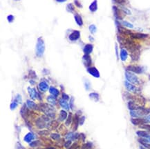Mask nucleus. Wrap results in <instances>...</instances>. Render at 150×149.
I'll return each instance as SVG.
<instances>
[{
    "label": "nucleus",
    "instance_id": "nucleus-14",
    "mask_svg": "<svg viewBox=\"0 0 150 149\" xmlns=\"http://www.w3.org/2000/svg\"><path fill=\"white\" fill-rule=\"evenodd\" d=\"M74 18H75V21L76 22V24L79 26H82L83 25V21H82V19L81 17V16L77 14V13H75L74 15Z\"/></svg>",
    "mask_w": 150,
    "mask_h": 149
},
{
    "label": "nucleus",
    "instance_id": "nucleus-55",
    "mask_svg": "<svg viewBox=\"0 0 150 149\" xmlns=\"http://www.w3.org/2000/svg\"><path fill=\"white\" fill-rule=\"evenodd\" d=\"M47 149H55L54 148H48Z\"/></svg>",
    "mask_w": 150,
    "mask_h": 149
},
{
    "label": "nucleus",
    "instance_id": "nucleus-24",
    "mask_svg": "<svg viewBox=\"0 0 150 149\" xmlns=\"http://www.w3.org/2000/svg\"><path fill=\"white\" fill-rule=\"evenodd\" d=\"M36 124H37V126L39 127V128H44V126H45V122H44V121L43 120L42 118H40V119H37Z\"/></svg>",
    "mask_w": 150,
    "mask_h": 149
},
{
    "label": "nucleus",
    "instance_id": "nucleus-12",
    "mask_svg": "<svg viewBox=\"0 0 150 149\" xmlns=\"http://www.w3.org/2000/svg\"><path fill=\"white\" fill-rule=\"evenodd\" d=\"M120 59L122 61L125 62L127 60V57H128V53H127V51L124 49V48H122L120 50Z\"/></svg>",
    "mask_w": 150,
    "mask_h": 149
},
{
    "label": "nucleus",
    "instance_id": "nucleus-34",
    "mask_svg": "<svg viewBox=\"0 0 150 149\" xmlns=\"http://www.w3.org/2000/svg\"><path fill=\"white\" fill-rule=\"evenodd\" d=\"M40 142L39 141H32L30 143V146L31 147H37L40 145Z\"/></svg>",
    "mask_w": 150,
    "mask_h": 149
},
{
    "label": "nucleus",
    "instance_id": "nucleus-30",
    "mask_svg": "<svg viewBox=\"0 0 150 149\" xmlns=\"http://www.w3.org/2000/svg\"><path fill=\"white\" fill-rule=\"evenodd\" d=\"M89 29L90 32H91V33H95V32H96V31H97L96 26L94 24H91V25H90V26H89Z\"/></svg>",
    "mask_w": 150,
    "mask_h": 149
},
{
    "label": "nucleus",
    "instance_id": "nucleus-57",
    "mask_svg": "<svg viewBox=\"0 0 150 149\" xmlns=\"http://www.w3.org/2000/svg\"><path fill=\"white\" fill-rule=\"evenodd\" d=\"M149 79H150V75H149Z\"/></svg>",
    "mask_w": 150,
    "mask_h": 149
},
{
    "label": "nucleus",
    "instance_id": "nucleus-4",
    "mask_svg": "<svg viewBox=\"0 0 150 149\" xmlns=\"http://www.w3.org/2000/svg\"><path fill=\"white\" fill-rule=\"evenodd\" d=\"M125 86L127 90L129 92L134 93H138L139 92V89L137 87H136L133 84H131L130 82H129L128 81L125 82Z\"/></svg>",
    "mask_w": 150,
    "mask_h": 149
},
{
    "label": "nucleus",
    "instance_id": "nucleus-48",
    "mask_svg": "<svg viewBox=\"0 0 150 149\" xmlns=\"http://www.w3.org/2000/svg\"><path fill=\"white\" fill-rule=\"evenodd\" d=\"M29 74L31 75V77L32 78H35V77H36V74H35V73L34 71H30Z\"/></svg>",
    "mask_w": 150,
    "mask_h": 149
},
{
    "label": "nucleus",
    "instance_id": "nucleus-28",
    "mask_svg": "<svg viewBox=\"0 0 150 149\" xmlns=\"http://www.w3.org/2000/svg\"><path fill=\"white\" fill-rule=\"evenodd\" d=\"M58 125H59V124H58L57 122H56V121H52L51 122H50L49 126V128H51V129H55L56 128H57Z\"/></svg>",
    "mask_w": 150,
    "mask_h": 149
},
{
    "label": "nucleus",
    "instance_id": "nucleus-36",
    "mask_svg": "<svg viewBox=\"0 0 150 149\" xmlns=\"http://www.w3.org/2000/svg\"><path fill=\"white\" fill-rule=\"evenodd\" d=\"M85 88L86 90H89L90 89V87H91V84L89 82V81L88 79H85Z\"/></svg>",
    "mask_w": 150,
    "mask_h": 149
},
{
    "label": "nucleus",
    "instance_id": "nucleus-5",
    "mask_svg": "<svg viewBox=\"0 0 150 149\" xmlns=\"http://www.w3.org/2000/svg\"><path fill=\"white\" fill-rule=\"evenodd\" d=\"M113 8H114V15H115L116 18L118 19V20H122L123 17H125V13H124V12L122 11H121V10H120L119 8H118L116 7V6H114Z\"/></svg>",
    "mask_w": 150,
    "mask_h": 149
},
{
    "label": "nucleus",
    "instance_id": "nucleus-32",
    "mask_svg": "<svg viewBox=\"0 0 150 149\" xmlns=\"http://www.w3.org/2000/svg\"><path fill=\"white\" fill-rule=\"evenodd\" d=\"M73 124H74V129L75 130L77 128V126H78V124H79V119H78L77 115H75V117H74Z\"/></svg>",
    "mask_w": 150,
    "mask_h": 149
},
{
    "label": "nucleus",
    "instance_id": "nucleus-8",
    "mask_svg": "<svg viewBox=\"0 0 150 149\" xmlns=\"http://www.w3.org/2000/svg\"><path fill=\"white\" fill-rule=\"evenodd\" d=\"M82 61L85 66L86 67H91L90 66L92 64V60L89 55H85L82 57Z\"/></svg>",
    "mask_w": 150,
    "mask_h": 149
},
{
    "label": "nucleus",
    "instance_id": "nucleus-9",
    "mask_svg": "<svg viewBox=\"0 0 150 149\" xmlns=\"http://www.w3.org/2000/svg\"><path fill=\"white\" fill-rule=\"evenodd\" d=\"M130 37L134 39H144L148 37L147 34L140 33V32H132L130 35Z\"/></svg>",
    "mask_w": 150,
    "mask_h": 149
},
{
    "label": "nucleus",
    "instance_id": "nucleus-19",
    "mask_svg": "<svg viewBox=\"0 0 150 149\" xmlns=\"http://www.w3.org/2000/svg\"><path fill=\"white\" fill-rule=\"evenodd\" d=\"M49 92H50V93L52 95L55 96V97H57V96L59 95V94H60L59 90L57 88H55V87H53V86H51V87L49 88Z\"/></svg>",
    "mask_w": 150,
    "mask_h": 149
},
{
    "label": "nucleus",
    "instance_id": "nucleus-1",
    "mask_svg": "<svg viewBox=\"0 0 150 149\" xmlns=\"http://www.w3.org/2000/svg\"><path fill=\"white\" fill-rule=\"evenodd\" d=\"M45 51V43L42 37L37 39L36 43V55L37 57H42Z\"/></svg>",
    "mask_w": 150,
    "mask_h": 149
},
{
    "label": "nucleus",
    "instance_id": "nucleus-56",
    "mask_svg": "<svg viewBox=\"0 0 150 149\" xmlns=\"http://www.w3.org/2000/svg\"><path fill=\"white\" fill-rule=\"evenodd\" d=\"M140 149H144V148H142V146H140Z\"/></svg>",
    "mask_w": 150,
    "mask_h": 149
},
{
    "label": "nucleus",
    "instance_id": "nucleus-29",
    "mask_svg": "<svg viewBox=\"0 0 150 149\" xmlns=\"http://www.w3.org/2000/svg\"><path fill=\"white\" fill-rule=\"evenodd\" d=\"M66 10L70 12H73L75 11V8H74L73 5L72 4H69L66 6Z\"/></svg>",
    "mask_w": 150,
    "mask_h": 149
},
{
    "label": "nucleus",
    "instance_id": "nucleus-37",
    "mask_svg": "<svg viewBox=\"0 0 150 149\" xmlns=\"http://www.w3.org/2000/svg\"><path fill=\"white\" fill-rule=\"evenodd\" d=\"M17 104H18V103H17L16 101H14V102H12L11 104V110H14V109H15V108L17 107Z\"/></svg>",
    "mask_w": 150,
    "mask_h": 149
},
{
    "label": "nucleus",
    "instance_id": "nucleus-39",
    "mask_svg": "<svg viewBox=\"0 0 150 149\" xmlns=\"http://www.w3.org/2000/svg\"><path fill=\"white\" fill-rule=\"evenodd\" d=\"M15 101H16L18 104H21V96L20 95H17L15 97Z\"/></svg>",
    "mask_w": 150,
    "mask_h": 149
},
{
    "label": "nucleus",
    "instance_id": "nucleus-51",
    "mask_svg": "<svg viewBox=\"0 0 150 149\" xmlns=\"http://www.w3.org/2000/svg\"><path fill=\"white\" fill-rule=\"evenodd\" d=\"M75 4H76L78 7H82V6H81V5H80V4L77 1V0H75Z\"/></svg>",
    "mask_w": 150,
    "mask_h": 149
},
{
    "label": "nucleus",
    "instance_id": "nucleus-23",
    "mask_svg": "<svg viewBox=\"0 0 150 149\" xmlns=\"http://www.w3.org/2000/svg\"><path fill=\"white\" fill-rule=\"evenodd\" d=\"M26 105L31 109H35L37 108V105L35 104V102H33L31 100H27L26 102Z\"/></svg>",
    "mask_w": 150,
    "mask_h": 149
},
{
    "label": "nucleus",
    "instance_id": "nucleus-20",
    "mask_svg": "<svg viewBox=\"0 0 150 149\" xmlns=\"http://www.w3.org/2000/svg\"><path fill=\"white\" fill-rule=\"evenodd\" d=\"M78 137H79V135L77 133L75 134V133H70L66 135V138L69 139V140H74L75 139L78 138Z\"/></svg>",
    "mask_w": 150,
    "mask_h": 149
},
{
    "label": "nucleus",
    "instance_id": "nucleus-25",
    "mask_svg": "<svg viewBox=\"0 0 150 149\" xmlns=\"http://www.w3.org/2000/svg\"><path fill=\"white\" fill-rule=\"evenodd\" d=\"M60 121H64V119H66L67 118V113L66 111H64V110H62L60 113Z\"/></svg>",
    "mask_w": 150,
    "mask_h": 149
},
{
    "label": "nucleus",
    "instance_id": "nucleus-11",
    "mask_svg": "<svg viewBox=\"0 0 150 149\" xmlns=\"http://www.w3.org/2000/svg\"><path fill=\"white\" fill-rule=\"evenodd\" d=\"M93 46L92 44L91 43H88V44H86L85 46L84 47V53L85 55H89L92 53L93 51Z\"/></svg>",
    "mask_w": 150,
    "mask_h": 149
},
{
    "label": "nucleus",
    "instance_id": "nucleus-53",
    "mask_svg": "<svg viewBox=\"0 0 150 149\" xmlns=\"http://www.w3.org/2000/svg\"><path fill=\"white\" fill-rule=\"evenodd\" d=\"M57 1H58V2H64V1H66V0H56Z\"/></svg>",
    "mask_w": 150,
    "mask_h": 149
},
{
    "label": "nucleus",
    "instance_id": "nucleus-35",
    "mask_svg": "<svg viewBox=\"0 0 150 149\" xmlns=\"http://www.w3.org/2000/svg\"><path fill=\"white\" fill-rule=\"evenodd\" d=\"M51 137L53 139H54V140H57V139H60V136L59 134H57V133H52V134L51 135Z\"/></svg>",
    "mask_w": 150,
    "mask_h": 149
},
{
    "label": "nucleus",
    "instance_id": "nucleus-13",
    "mask_svg": "<svg viewBox=\"0 0 150 149\" xmlns=\"http://www.w3.org/2000/svg\"><path fill=\"white\" fill-rule=\"evenodd\" d=\"M28 93H29L30 97H31V99H35L37 98V93L36 92V90H35V88L28 87Z\"/></svg>",
    "mask_w": 150,
    "mask_h": 149
},
{
    "label": "nucleus",
    "instance_id": "nucleus-7",
    "mask_svg": "<svg viewBox=\"0 0 150 149\" xmlns=\"http://www.w3.org/2000/svg\"><path fill=\"white\" fill-rule=\"evenodd\" d=\"M87 72L90 74H91L92 76H93L94 77H96V78L100 77V73H99L98 70L95 67L87 68Z\"/></svg>",
    "mask_w": 150,
    "mask_h": 149
},
{
    "label": "nucleus",
    "instance_id": "nucleus-47",
    "mask_svg": "<svg viewBox=\"0 0 150 149\" xmlns=\"http://www.w3.org/2000/svg\"><path fill=\"white\" fill-rule=\"evenodd\" d=\"M114 1L119 4H122L125 2V0H114Z\"/></svg>",
    "mask_w": 150,
    "mask_h": 149
},
{
    "label": "nucleus",
    "instance_id": "nucleus-44",
    "mask_svg": "<svg viewBox=\"0 0 150 149\" xmlns=\"http://www.w3.org/2000/svg\"><path fill=\"white\" fill-rule=\"evenodd\" d=\"M85 117H84V116L81 117V118H80V120H79V124H80V125H82V124H84V122H85Z\"/></svg>",
    "mask_w": 150,
    "mask_h": 149
},
{
    "label": "nucleus",
    "instance_id": "nucleus-40",
    "mask_svg": "<svg viewBox=\"0 0 150 149\" xmlns=\"http://www.w3.org/2000/svg\"><path fill=\"white\" fill-rule=\"evenodd\" d=\"M14 19H15V17H14V16L12 15H9L7 17V20H8V22H10V23L12 22L13 20H14Z\"/></svg>",
    "mask_w": 150,
    "mask_h": 149
},
{
    "label": "nucleus",
    "instance_id": "nucleus-50",
    "mask_svg": "<svg viewBox=\"0 0 150 149\" xmlns=\"http://www.w3.org/2000/svg\"><path fill=\"white\" fill-rule=\"evenodd\" d=\"M62 99H64L65 100H68V99H69V95H67L66 94L63 93V94H62Z\"/></svg>",
    "mask_w": 150,
    "mask_h": 149
},
{
    "label": "nucleus",
    "instance_id": "nucleus-41",
    "mask_svg": "<svg viewBox=\"0 0 150 149\" xmlns=\"http://www.w3.org/2000/svg\"><path fill=\"white\" fill-rule=\"evenodd\" d=\"M71 116H72V115L71 114H70L69 115V116L68 117V119L66 120V124L67 125V126H69L70 124H71V119H72V117H71Z\"/></svg>",
    "mask_w": 150,
    "mask_h": 149
},
{
    "label": "nucleus",
    "instance_id": "nucleus-45",
    "mask_svg": "<svg viewBox=\"0 0 150 149\" xmlns=\"http://www.w3.org/2000/svg\"><path fill=\"white\" fill-rule=\"evenodd\" d=\"M141 144H142L145 148H147V149H150V144H149V143H144V142H142L140 143Z\"/></svg>",
    "mask_w": 150,
    "mask_h": 149
},
{
    "label": "nucleus",
    "instance_id": "nucleus-58",
    "mask_svg": "<svg viewBox=\"0 0 150 149\" xmlns=\"http://www.w3.org/2000/svg\"><path fill=\"white\" fill-rule=\"evenodd\" d=\"M15 1H19V0H15Z\"/></svg>",
    "mask_w": 150,
    "mask_h": 149
},
{
    "label": "nucleus",
    "instance_id": "nucleus-21",
    "mask_svg": "<svg viewBox=\"0 0 150 149\" xmlns=\"http://www.w3.org/2000/svg\"><path fill=\"white\" fill-rule=\"evenodd\" d=\"M136 134L138 136L140 137L141 138H145L148 135H149V133L148 131H145V130H138L136 132Z\"/></svg>",
    "mask_w": 150,
    "mask_h": 149
},
{
    "label": "nucleus",
    "instance_id": "nucleus-52",
    "mask_svg": "<svg viewBox=\"0 0 150 149\" xmlns=\"http://www.w3.org/2000/svg\"><path fill=\"white\" fill-rule=\"evenodd\" d=\"M80 137H82V140H83V141H85V135L83 133H81V134H80Z\"/></svg>",
    "mask_w": 150,
    "mask_h": 149
},
{
    "label": "nucleus",
    "instance_id": "nucleus-15",
    "mask_svg": "<svg viewBox=\"0 0 150 149\" xmlns=\"http://www.w3.org/2000/svg\"><path fill=\"white\" fill-rule=\"evenodd\" d=\"M39 88L41 91L42 92H45L48 89H49V85L46 82H41L40 84H39Z\"/></svg>",
    "mask_w": 150,
    "mask_h": 149
},
{
    "label": "nucleus",
    "instance_id": "nucleus-43",
    "mask_svg": "<svg viewBox=\"0 0 150 149\" xmlns=\"http://www.w3.org/2000/svg\"><path fill=\"white\" fill-rule=\"evenodd\" d=\"M39 134L41 135H48L49 134V130H42L39 133Z\"/></svg>",
    "mask_w": 150,
    "mask_h": 149
},
{
    "label": "nucleus",
    "instance_id": "nucleus-49",
    "mask_svg": "<svg viewBox=\"0 0 150 149\" xmlns=\"http://www.w3.org/2000/svg\"><path fill=\"white\" fill-rule=\"evenodd\" d=\"M144 119L145 120L146 123H148V122H150V115H147L146 117L144 118Z\"/></svg>",
    "mask_w": 150,
    "mask_h": 149
},
{
    "label": "nucleus",
    "instance_id": "nucleus-6",
    "mask_svg": "<svg viewBox=\"0 0 150 149\" xmlns=\"http://www.w3.org/2000/svg\"><path fill=\"white\" fill-rule=\"evenodd\" d=\"M80 37V32L79 31H74L72 33H71L69 36V39L71 42H75L79 39Z\"/></svg>",
    "mask_w": 150,
    "mask_h": 149
},
{
    "label": "nucleus",
    "instance_id": "nucleus-3",
    "mask_svg": "<svg viewBox=\"0 0 150 149\" xmlns=\"http://www.w3.org/2000/svg\"><path fill=\"white\" fill-rule=\"evenodd\" d=\"M127 71H130L131 73L140 74L143 72V68L139 66H129L127 67Z\"/></svg>",
    "mask_w": 150,
    "mask_h": 149
},
{
    "label": "nucleus",
    "instance_id": "nucleus-46",
    "mask_svg": "<svg viewBox=\"0 0 150 149\" xmlns=\"http://www.w3.org/2000/svg\"><path fill=\"white\" fill-rule=\"evenodd\" d=\"M73 102H74V99H73V97H71V100H70V106L71 108L73 109Z\"/></svg>",
    "mask_w": 150,
    "mask_h": 149
},
{
    "label": "nucleus",
    "instance_id": "nucleus-16",
    "mask_svg": "<svg viewBox=\"0 0 150 149\" xmlns=\"http://www.w3.org/2000/svg\"><path fill=\"white\" fill-rule=\"evenodd\" d=\"M35 138V136L33 135L32 133H28L27 135H26V136L24 137V141L26 142H31V141H32L33 139Z\"/></svg>",
    "mask_w": 150,
    "mask_h": 149
},
{
    "label": "nucleus",
    "instance_id": "nucleus-42",
    "mask_svg": "<svg viewBox=\"0 0 150 149\" xmlns=\"http://www.w3.org/2000/svg\"><path fill=\"white\" fill-rule=\"evenodd\" d=\"M71 145V140H68L67 141H66V142L64 143V144L65 148H69V147H70Z\"/></svg>",
    "mask_w": 150,
    "mask_h": 149
},
{
    "label": "nucleus",
    "instance_id": "nucleus-17",
    "mask_svg": "<svg viewBox=\"0 0 150 149\" xmlns=\"http://www.w3.org/2000/svg\"><path fill=\"white\" fill-rule=\"evenodd\" d=\"M89 10L91 12H96L97 10V0H94L91 5L89 6Z\"/></svg>",
    "mask_w": 150,
    "mask_h": 149
},
{
    "label": "nucleus",
    "instance_id": "nucleus-2",
    "mask_svg": "<svg viewBox=\"0 0 150 149\" xmlns=\"http://www.w3.org/2000/svg\"><path fill=\"white\" fill-rule=\"evenodd\" d=\"M125 77H126L127 80L131 84H140L138 78L133 73H131L130 71H127L125 72Z\"/></svg>",
    "mask_w": 150,
    "mask_h": 149
},
{
    "label": "nucleus",
    "instance_id": "nucleus-54",
    "mask_svg": "<svg viewBox=\"0 0 150 149\" xmlns=\"http://www.w3.org/2000/svg\"><path fill=\"white\" fill-rule=\"evenodd\" d=\"M30 83H31V84H32V85L35 84V82H34V81H32V80H31V81H30Z\"/></svg>",
    "mask_w": 150,
    "mask_h": 149
},
{
    "label": "nucleus",
    "instance_id": "nucleus-26",
    "mask_svg": "<svg viewBox=\"0 0 150 149\" xmlns=\"http://www.w3.org/2000/svg\"><path fill=\"white\" fill-rule=\"evenodd\" d=\"M47 101L52 105H55L56 104V99H55V97L53 95L49 96L47 97Z\"/></svg>",
    "mask_w": 150,
    "mask_h": 149
},
{
    "label": "nucleus",
    "instance_id": "nucleus-18",
    "mask_svg": "<svg viewBox=\"0 0 150 149\" xmlns=\"http://www.w3.org/2000/svg\"><path fill=\"white\" fill-rule=\"evenodd\" d=\"M59 102H60V105L61 106V107L62 108H64L65 110H69V104H68L66 100H65L64 99H61L59 101Z\"/></svg>",
    "mask_w": 150,
    "mask_h": 149
},
{
    "label": "nucleus",
    "instance_id": "nucleus-27",
    "mask_svg": "<svg viewBox=\"0 0 150 149\" xmlns=\"http://www.w3.org/2000/svg\"><path fill=\"white\" fill-rule=\"evenodd\" d=\"M89 97L94 100L95 102H97L99 100V95L96 93H90L89 94Z\"/></svg>",
    "mask_w": 150,
    "mask_h": 149
},
{
    "label": "nucleus",
    "instance_id": "nucleus-33",
    "mask_svg": "<svg viewBox=\"0 0 150 149\" xmlns=\"http://www.w3.org/2000/svg\"><path fill=\"white\" fill-rule=\"evenodd\" d=\"M91 148H92V144L89 142L85 144L82 146V149H91Z\"/></svg>",
    "mask_w": 150,
    "mask_h": 149
},
{
    "label": "nucleus",
    "instance_id": "nucleus-38",
    "mask_svg": "<svg viewBox=\"0 0 150 149\" xmlns=\"http://www.w3.org/2000/svg\"><path fill=\"white\" fill-rule=\"evenodd\" d=\"M140 128H144V129L147 130L148 132L150 133V125H149V124H142V125L140 126Z\"/></svg>",
    "mask_w": 150,
    "mask_h": 149
},
{
    "label": "nucleus",
    "instance_id": "nucleus-31",
    "mask_svg": "<svg viewBox=\"0 0 150 149\" xmlns=\"http://www.w3.org/2000/svg\"><path fill=\"white\" fill-rule=\"evenodd\" d=\"M121 23H122V24L124 26H125V27H128V28H133V27H134L133 24H131V23H129L128 21H122Z\"/></svg>",
    "mask_w": 150,
    "mask_h": 149
},
{
    "label": "nucleus",
    "instance_id": "nucleus-22",
    "mask_svg": "<svg viewBox=\"0 0 150 149\" xmlns=\"http://www.w3.org/2000/svg\"><path fill=\"white\" fill-rule=\"evenodd\" d=\"M20 114L21 115V116L25 118V117L27 116V108H26V104H24V106L21 107V110H20Z\"/></svg>",
    "mask_w": 150,
    "mask_h": 149
},
{
    "label": "nucleus",
    "instance_id": "nucleus-10",
    "mask_svg": "<svg viewBox=\"0 0 150 149\" xmlns=\"http://www.w3.org/2000/svg\"><path fill=\"white\" fill-rule=\"evenodd\" d=\"M131 122L134 125H140V124H145L146 123L145 120L144 119L141 118H132L131 119Z\"/></svg>",
    "mask_w": 150,
    "mask_h": 149
}]
</instances>
